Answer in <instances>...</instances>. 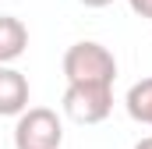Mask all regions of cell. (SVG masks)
Here are the masks:
<instances>
[{
  "instance_id": "5b68a950",
  "label": "cell",
  "mask_w": 152,
  "mask_h": 149,
  "mask_svg": "<svg viewBox=\"0 0 152 149\" xmlns=\"http://www.w3.org/2000/svg\"><path fill=\"white\" fill-rule=\"evenodd\" d=\"M28 46V29L14 14H0V64H14Z\"/></svg>"
},
{
  "instance_id": "9c48e42d",
  "label": "cell",
  "mask_w": 152,
  "mask_h": 149,
  "mask_svg": "<svg viewBox=\"0 0 152 149\" xmlns=\"http://www.w3.org/2000/svg\"><path fill=\"white\" fill-rule=\"evenodd\" d=\"M85 7H106V4H113V0H81Z\"/></svg>"
},
{
  "instance_id": "6da1fadb",
  "label": "cell",
  "mask_w": 152,
  "mask_h": 149,
  "mask_svg": "<svg viewBox=\"0 0 152 149\" xmlns=\"http://www.w3.org/2000/svg\"><path fill=\"white\" fill-rule=\"evenodd\" d=\"M64 74H67V85H113L117 57L103 43L81 39L75 46H67L64 53Z\"/></svg>"
},
{
  "instance_id": "277c9868",
  "label": "cell",
  "mask_w": 152,
  "mask_h": 149,
  "mask_svg": "<svg viewBox=\"0 0 152 149\" xmlns=\"http://www.w3.org/2000/svg\"><path fill=\"white\" fill-rule=\"evenodd\" d=\"M25 107H28V78L11 64H0V117H18Z\"/></svg>"
},
{
  "instance_id": "7a4b0ae2",
  "label": "cell",
  "mask_w": 152,
  "mask_h": 149,
  "mask_svg": "<svg viewBox=\"0 0 152 149\" xmlns=\"http://www.w3.org/2000/svg\"><path fill=\"white\" fill-rule=\"evenodd\" d=\"M64 124L50 107H25L14 124V149H60Z\"/></svg>"
},
{
  "instance_id": "8992f818",
  "label": "cell",
  "mask_w": 152,
  "mask_h": 149,
  "mask_svg": "<svg viewBox=\"0 0 152 149\" xmlns=\"http://www.w3.org/2000/svg\"><path fill=\"white\" fill-rule=\"evenodd\" d=\"M124 107H127V114H131V121L152 124V78H142V82H134V85L127 89Z\"/></svg>"
},
{
  "instance_id": "30bf717a",
  "label": "cell",
  "mask_w": 152,
  "mask_h": 149,
  "mask_svg": "<svg viewBox=\"0 0 152 149\" xmlns=\"http://www.w3.org/2000/svg\"><path fill=\"white\" fill-rule=\"evenodd\" d=\"M149 21H152V18H149Z\"/></svg>"
},
{
  "instance_id": "3957f363",
  "label": "cell",
  "mask_w": 152,
  "mask_h": 149,
  "mask_svg": "<svg viewBox=\"0 0 152 149\" xmlns=\"http://www.w3.org/2000/svg\"><path fill=\"white\" fill-rule=\"evenodd\" d=\"M113 110V85H67L64 114L78 124H99Z\"/></svg>"
},
{
  "instance_id": "52a82bcc",
  "label": "cell",
  "mask_w": 152,
  "mask_h": 149,
  "mask_svg": "<svg viewBox=\"0 0 152 149\" xmlns=\"http://www.w3.org/2000/svg\"><path fill=\"white\" fill-rule=\"evenodd\" d=\"M127 4L138 18H152V0H127Z\"/></svg>"
},
{
  "instance_id": "ba28073f",
  "label": "cell",
  "mask_w": 152,
  "mask_h": 149,
  "mask_svg": "<svg viewBox=\"0 0 152 149\" xmlns=\"http://www.w3.org/2000/svg\"><path fill=\"white\" fill-rule=\"evenodd\" d=\"M134 149H152V135H145V139H138V142H134Z\"/></svg>"
}]
</instances>
